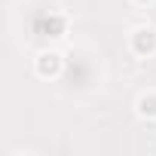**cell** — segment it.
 <instances>
[{
	"mask_svg": "<svg viewBox=\"0 0 156 156\" xmlns=\"http://www.w3.org/2000/svg\"><path fill=\"white\" fill-rule=\"evenodd\" d=\"M61 70H64V55H61V52H55V49L37 52V58H34V73L40 76V80H58Z\"/></svg>",
	"mask_w": 156,
	"mask_h": 156,
	"instance_id": "obj_2",
	"label": "cell"
},
{
	"mask_svg": "<svg viewBox=\"0 0 156 156\" xmlns=\"http://www.w3.org/2000/svg\"><path fill=\"white\" fill-rule=\"evenodd\" d=\"M129 49H132L138 58L156 55V28H150V25H135L132 34H129Z\"/></svg>",
	"mask_w": 156,
	"mask_h": 156,
	"instance_id": "obj_1",
	"label": "cell"
},
{
	"mask_svg": "<svg viewBox=\"0 0 156 156\" xmlns=\"http://www.w3.org/2000/svg\"><path fill=\"white\" fill-rule=\"evenodd\" d=\"M135 113H138L141 119H156V89H147V92L138 95Z\"/></svg>",
	"mask_w": 156,
	"mask_h": 156,
	"instance_id": "obj_3",
	"label": "cell"
},
{
	"mask_svg": "<svg viewBox=\"0 0 156 156\" xmlns=\"http://www.w3.org/2000/svg\"><path fill=\"white\" fill-rule=\"evenodd\" d=\"M135 6H147V3H153V0H132Z\"/></svg>",
	"mask_w": 156,
	"mask_h": 156,
	"instance_id": "obj_5",
	"label": "cell"
},
{
	"mask_svg": "<svg viewBox=\"0 0 156 156\" xmlns=\"http://www.w3.org/2000/svg\"><path fill=\"white\" fill-rule=\"evenodd\" d=\"M64 28H67V19H64V16H52V19H46V25H43L46 37H64Z\"/></svg>",
	"mask_w": 156,
	"mask_h": 156,
	"instance_id": "obj_4",
	"label": "cell"
}]
</instances>
